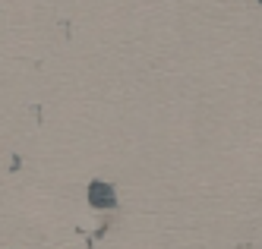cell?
I'll return each instance as SVG.
<instances>
[{"instance_id":"cell-1","label":"cell","mask_w":262,"mask_h":249,"mask_svg":"<svg viewBox=\"0 0 262 249\" xmlns=\"http://www.w3.org/2000/svg\"><path fill=\"white\" fill-rule=\"evenodd\" d=\"M92 202H95V205H117L114 189L104 186V183H92Z\"/></svg>"}]
</instances>
